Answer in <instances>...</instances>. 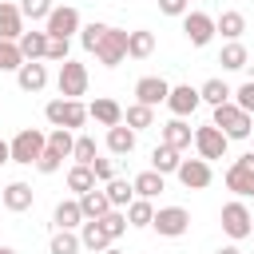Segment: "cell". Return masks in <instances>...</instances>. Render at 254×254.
Masks as SVG:
<instances>
[{"label": "cell", "mask_w": 254, "mask_h": 254, "mask_svg": "<svg viewBox=\"0 0 254 254\" xmlns=\"http://www.w3.org/2000/svg\"><path fill=\"white\" fill-rule=\"evenodd\" d=\"M67 52H71V44H67V40H48V56H44V60H52V64H64V60H71Z\"/></svg>", "instance_id": "obj_44"}, {"label": "cell", "mask_w": 254, "mask_h": 254, "mask_svg": "<svg viewBox=\"0 0 254 254\" xmlns=\"http://www.w3.org/2000/svg\"><path fill=\"white\" fill-rule=\"evenodd\" d=\"M32 202H36V194H32V187H28L24 179H16V183H8V187L0 190V206H4V210H12V214L32 210Z\"/></svg>", "instance_id": "obj_15"}, {"label": "cell", "mask_w": 254, "mask_h": 254, "mask_svg": "<svg viewBox=\"0 0 254 254\" xmlns=\"http://www.w3.org/2000/svg\"><path fill=\"white\" fill-rule=\"evenodd\" d=\"M167 95H171V83H167L163 75H143V79H135V103L159 107V103H167Z\"/></svg>", "instance_id": "obj_12"}, {"label": "cell", "mask_w": 254, "mask_h": 254, "mask_svg": "<svg viewBox=\"0 0 254 254\" xmlns=\"http://www.w3.org/2000/svg\"><path fill=\"white\" fill-rule=\"evenodd\" d=\"M87 119H95V123H103V127H119V123H123V107H119L111 95H99V99L87 107Z\"/></svg>", "instance_id": "obj_18"}, {"label": "cell", "mask_w": 254, "mask_h": 254, "mask_svg": "<svg viewBox=\"0 0 254 254\" xmlns=\"http://www.w3.org/2000/svg\"><path fill=\"white\" fill-rule=\"evenodd\" d=\"M214 254H242V250H238V242H226V246H218Z\"/></svg>", "instance_id": "obj_47"}, {"label": "cell", "mask_w": 254, "mask_h": 254, "mask_svg": "<svg viewBox=\"0 0 254 254\" xmlns=\"http://www.w3.org/2000/svg\"><path fill=\"white\" fill-rule=\"evenodd\" d=\"M234 103H238L246 115H254V79H246V83L234 91Z\"/></svg>", "instance_id": "obj_43"}, {"label": "cell", "mask_w": 254, "mask_h": 254, "mask_svg": "<svg viewBox=\"0 0 254 254\" xmlns=\"http://www.w3.org/2000/svg\"><path fill=\"white\" fill-rule=\"evenodd\" d=\"M71 159H75L79 167H91V163H95V139H91V135H75Z\"/></svg>", "instance_id": "obj_37"}, {"label": "cell", "mask_w": 254, "mask_h": 254, "mask_svg": "<svg viewBox=\"0 0 254 254\" xmlns=\"http://www.w3.org/2000/svg\"><path fill=\"white\" fill-rule=\"evenodd\" d=\"M60 167H64V159H60L56 151H48V147H44V155L36 159V171H40V175H56Z\"/></svg>", "instance_id": "obj_42"}, {"label": "cell", "mask_w": 254, "mask_h": 254, "mask_svg": "<svg viewBox=\"0 0 254 254\" xmlns=\"http://www.w3.org/2000/svg\"><path fill=\"white\" fill-rule=\"evenodd\" d=\"M246 60H250V52H246L238 40H230V44L218 52V64H222V71H242V67H246Z\"/></svg>", "instance_id": "obj_30"}, {"label": "cell", "mask_w": 254, "mask_h": 254, "mask_svg": "<svg viewBox=\"0 0 254 254\" xmlns=\"http://www.w3.org/2000/svg\"><path fill=\"white\" fill-rule=\"evenodd\" d=\"M151 230H155L159 238H183V234L190 230V214H187L183 206H159L155 218H151Z\"/></svg>", "instance_id": "obj_7"}, {"label": "cell", "mask_w": 254, "mask_h": 254, "mask_svg": "<svg viewBox=\"0 0 254 254\" xmlns=\"http://www.w3.org/2000/svg\"><path fill=\"white\" fill-rule=\"evenodd\" d=\"M103 194H107L111 210H127L131 198H135V187H131L127 179H111V183H103Z\"/></svg>", "instance_id": "obj_26"}, {"label": "cell", "mask_w": 254, "mask_h": 254, "mask_svg": "<svg viewBox=\"0 0 254 254\" xmlns=\"http://www.w3.org/2000/svg\"><path fill=\"white\" fill-rule=\"evenodd\" d=\"M44 147H48V135L36 131V127H24V131H16V139L8 143V155H12V163H20V167H36V159L44 155Z\"/></svg>", "instance_id": "obj_3"}, {"label": "cell", "mask_w": 254, "mask_h": 254, "mask_svg": "<svg viewBox=\"0 0 254 254\" xmlns=\"http://www.w3.org/2000/svg\"><path fill=\"white\" fill-rule=\"evenodd\" d=\"M83 246H79V234L75 230H56L52 234V242H48V254H79Z\"/></svg>", "instance_id": "obj_34"}, {"label": "cell", "mask_w": 254, "mask_h": 254, "mask_svg": "<svg viewBox=\"0 0 254 254\" xmlns=\"http://www.w3.org/2000/svg\"><path fill=\"white\" fill-rule=\"evenodd\" d=\"M103 254H123V250H119V246H107V250H103Z\"/></svg>", "instance_id": "obj_49"}, {"label": "cell", "mask_w": 254, "mask_h": 254, "mask_svg": "<svg viewBox=\"0 0 254 254\" xmlns=\"http://www.w3.org/2000/svg\"><path fill=\"white\" fill-rule=\"evenodd\" d=\"M123 123L139 135V131H147V127H155V107H143V103H131L127 111H123Z\"/></svg>", "instance_id": "obj_32"}, {"label": "cell", "mask_w": 254, "mask_h": 254, "mask_svg": "<svg viewBox=\"0 0 254 254\" xmlns=\"http://www.w3.org/2000/svg\"><path fill=\"white\" fill-rule=\"evenodd\" d=\"M79 210H83V218H103L111 210V202H107V194L99 187H91L87 194H79Z\"/></svg>", "instance_id": "obj_29"}, {"label": "cell", "mask_w": 254, "mask_h": 254, "mask_svg": "<svg viewBox=\"0 0 254 254\" xmlns=\"http://www.w3.org/2000/svg\"><path fill=\"white\" fill-rule=\"evenodd\" d=\"M20 36H24V16H20V8L8 4V0H0V40L16 44Z\"/></svg>", "instance_id": "obj_21"}, {"label": "cell", "mask_w": 254, "mask_h": 254, "mask_svg": "<svg viewBox=\"0 0 254 254\" xmlns=\"http://www.w3.org/2000/svg\"><path fill=\"white\" fill-rule=\"evenodd\" d=\"M91 187H95V175H91V167H79V163H75V167L67 171V190H75V198H79V194H87Z\"/></svg>", "instance_id": "obj_36"}, {"label": "cell", "mask_w": 254, "mask_h": 254, "mask_svg": "<svg viewBox=\"0 0 254 254\" xmlns=\"http://www.w3.org/2000/svg\"><path fill=\"white\" fill-rule=\"evenodd\" d=\"M210 123H214L226 139H250V131H254V115H246L234 99H230V103H218Z\"/></svg>", "instance_id": "obj_1"}, {"label": "cell", "mask_w": 254, "mask_h": 254, "mask_svg": "<svg viewBox=\"0 0 254 254\" xmlns=\"http://www.w3.org/2000/svg\"><path fill=\"white\" fill-rule=\"evenodd\" d=\"M79 246L91 250V254H103V250L115 246V242L107 238V230L99 226V218H83V226H79Z\"/></svg>", "instance_id": "obj_17"}, {"label": "cell", "mask_w": 254, "mask_h": 254, "mask_svg": "<svg viewBox=\"0 0 254 254\" xmlns=\"http://www.w3.org/2000/svg\"><path fill=\"white\" fill-rule=\"evenodd\" d=\"M226 190H234L238 198H254V151L238 155L226 167Z\"/></svg>", "instance_id": "obj_6"}, {"label": "cell", "mask_w": 254, "mask_h": 254, "mask_svg": "<svg viewBox=\"0 0 254 254\" xmlns=\"http://www.w3.org/2000/svg\"><path fill=\"white\" fill-rule=\"evenodd\" d=\"M123 214H127V226H151L155 202H151V198H131V206H127Z\"/></svg>", "instance_id": "obj_33"}, {"label": "cell", "mask_w": 254, "mask_h": 254, "mask_svg": "<svg viewBox=\"0 0 254 254\" xmlns=\"http://www.w3.org/2000/svg\"><path fill=\"white\" fill-rule=\"evenodd\" d=\"M218 222H222V234H226L230 242H242V238H250V226H254V214H250V206H246L242 198H230V202L222 206V214H218Z\"/></svg>", "instance_id": "obj_4"}, {"label": "cell", "mask_w": 254, "mask_h": 254, "mask_svg": "<svg viewBox=\"0 0 254 254\" xmlns=\"http://www.w3.org/2000/svg\"><path fill=\"white\" fill-rule=\"evenodd\" d=\"M52 222H56V230H75V226H83L79 198H60L56 210H52Z\"/></svg>", "instance_id": "obj_20"}, {"label": "cell", "mask_w": 254, "mask_h": 254, "mask_svg": "<svg viewBox=\"0 0 254 254\" xmlns=\"http://www.w3.org/2000/svg\"><path fill=\"white\" fill-rule=\"evenodd\" d=\"M183 36H187L190 48H206V44L214 40V16H206V12H187V16H183Z\"/></svg>", "instance_id": "obj_11"}, {"label": "cell", "mask_w": 254, "mask_h": 254, "mask_svg": "<svg viewBox=\"0 0 254 254\" xmlns=\"http://www.w3.org/2000/svg\"><path fill=\"white\" fill-rule=\"evenodd\" d=\"M99 226H103V230H107V238L115 242V238H123V234H127V214H123V210H107V214L99 218Z\"/></svg>", "instance_id": "obj_38"}, {"label": "cell", "mask_w": 254, "mask_h": 254, "mask_svg": "<svg viewBox=\"0 0 254 254\" xmlns=\"http://www.w3.org/2000/svg\"><path fill=\"white\" fill-rule=\"evenodd\" d=\"M91 175H95V183H111V179H115V163L95 155V163H91Z\"/></svg>", "instance_id": "obj_45"}, {"label": "cell", "mask_w": 254, "mask_h": 254, "mask_svg": "<svg viewBox=\"0 0 254 254\" xmlns=\"http://www.w3.org/2000/svg\"><path fill=\"white\" fill-rule=\"evenodd\" d=\"M71 147H75V135L64 131V127H52L48 131V151H56L60 159H71Z\"/></svg>", "instance_id": "obj_35"}, {"label": "cell", "mask_w": 254, "mask_h": 254, "mask_svg": "<svg viewBox=\"0 0 254 254\" xmlns=\"http://www.w3.org/2000/svg\"><path fill=\"white\" fill-rule=\"evenodd\" d=\"M56 87H60L64 99L87 95V67H83L79 60H64V64H60V75H56Z\"/></svg>", "instance_id": "obj_9"}, {"label": "cell", "mask_w": 254, "mask_h": 254, "mask_svg": "<svg viewBox=\"0 0 254 254\" xmlns=\"http://www.w3.org/2000/svg\"><path fill=\"white\" fill-rule=\"evenodd\" d=\"M91 56H95L103 67H119V64L127 60V32L107 24V32H103V40H99V48H95Z\"/></svg>", "instance_id": "obj_8"}, {"label": "cell", "mask_w": 254, "mask_h": 254, "mask_svg": "<svg viewBox=\"0 0 254 254\" xmlns=\"http://www.w3.org/2000/svg\"><path fill=\"white\" fill-rule=\"evenodd\" d=\"M16 83H20V91H28V95L44 91V87H48V67H44V60H24L20 71H16Z\"/></svg>", "instance_id": "obj_16"}, {"label": "cell", "mask_w": 254, "mask_h": 254, "mask_svg": "<svg viewBox=\"0 0 254 254\" xmlns=\"http://www.w3.org/2000/svg\"><path fill=\"white\" fill-rule=\"evenodd\" d=\"M20 64H24L20 48L8 44V40H0V71H20Z\"/></svg>", "instance_id": "obj_41"}, {"label": "cell", "mask_w": 254, "mask_h": 254, "mask_svg": "<svg viewBox=\"0 0 254 254\" xmlns=\"http://www.w3.org/2000/svg\"><path fill=\"white\" fill-rule=\"evenodd\" d=\"M198 87H190V83H175L171 87V95H167V107H171V115L175 119H187V115H194L198 111Z\"/></svg>", "instance_id": "obj_14"}, {"label": "cell", "mask_w": 254, "mask_h": 254, "mask_svg": "<svg viewBox=\"0 0 254 254\" xmlns=\"http://www.w3.org/2000/svg\"><path fill=\"white\" fill-rule=\"evenodd\" d=\"M4 163H12V155H8V143L0 139V167H4Z\"/></svg>", "instance_id": "obj_48"}, {"label": "cell", "mask_w": 254, "mask_h": 254, "mask_svg": "<svg viewBox=\"0 0 254 254\" xmlns=\"http://www.w3.org/2000/svg\"><path fill=\"white\" fill-rule=\"evenodd\" d=\"M103 32H107V24H99V20L83 24V28H79V44H83V52H95L99 40H103Z\"/></svg>", "instance_id": "obj_40"}, {"label": "cell", "mask_w": 254, "mask_h": 254, "mask_svg": "<svg viewBox=\"0 0 254 254\" xmlns=\"http://www.w3.org/2000/svg\"><path fill=\"white\" fill-rule=\"evenodd\" d=\"M190 139H194V131H190V123L187 119H171V123H163V147H171V151H187L190 147Z\"/></svg>", "instance_id": "obj_19"}, {"label": "cell", "mask_w": 254, "mask_h": 254, "mask_svg": "<svg viewBox=\"0 0 254 254\" xmlns=\"http://www.w3.org/2000/svg\"><path fill=\"white\" fill-rule=\"evenodd\" d=\"M0 254H16V250H12V246H0Z\"/></svg>", "instance_id": "obj_50"}, {"label": "cell", "mask_w": 254, "mask_h": 254, "mask_svg": "<svg viewBox=\"0 0 254 254\" xmlns=\"http://www.w3.org/2000/svg\"><path fill=\"white\" fill-rule=\"evenodd\" d=\"M175 175H179V183H183L187 190H202V187H210V179H214V171H210L206 159H183Z\"/></svg>", "instance_id": "obj_13"}, {"label": "cell", "mask_w": 254, "mask_h": 254, "mask_svg": "<svg viewBox=\"0 0 254 254\" xmlns=\"http://www.w3.org/2000/svg\"><path fill=\"white\" fill-rule=\"evenodd\" d=\"M44 119L52 123V127H64V131H79L83 123H87V107L79 103V99H48V107H44Z\"/></svg>", "instance_id": "obj_2"}, {"label": "cell", "mask_w": 254, "mask_h": 254, "mask_svg": "<svg viewBox=\"0 0 254 254\" xmlns=\"http://www.w3.org/2000/svg\"><path fill=\"white\" fill-rule=\"evenodd\" d=\"M16 8H20V16H24V20H32V24H36V20H48V12H52L56 4H52V0H20Z\"/></svg>", "instance_id": "obj_39"}, {"label": "cell", "mask_w": 254, "mask_h": 254, "mask_svg": "<svg viewBox=\"0 0 254 254\" xmlns=\"http://www.w3.org/2000/svg\"><path fill=\"white\" fill-rule=\"evenodd\" d=\"M79 28H83V20H79V8H71V4H56L44 20V32L52 40H71Z\"/></svg>", "instance_id": "obj_5"}, {"label": "cell", "mask_w": 254, "mask_h": 254, "mask_svg": "<svg viewBox=\"0 0 254 254\" xmlns=\"http://www.w3.org/2000/svg\"><path fill=\"white\" fill-rule=\"evenodd\" d=\"M163 16H187V0H159Z\"/></svg>", "instance_id": "obj_46"}, {"label": "cell", "mask_w": 254, "mask_h": 254, "mask_svg": "<svg viewBox=\"0 0 254 254\" xmlns=\"http://www.w3.org/2000/svg\"><path fill=\"white\" fill-rule=\"evenodd\" d=\"M131 187H135V198H159V194L167 190V179H163L159 171H139V175L131 179Z\"/></svg>", "instance_id": "obj_23"}, {"label": "cell", "mask_w": 254, "mask_h": 254, "mask_svg": "<svg viewBox=\"0 0 254 254\" xmlns=\"http://www.w3.org/2000/svg\"><path fill=\"white\" fill-rule=\"evenodd\" d=\"M214 32H222V40L230 44V40H238V36L246 32V16L234 12V8H226L222 16H214Z\"/></svg>", "instance_id": "obj_25"}, {"label": "cell", "mask_w": 254, "mask_h": 254, "mask_svg": "<svg viewBox=\"0 0 254 254\" xmlns=\"http://www.w3.org/2000/svg\"><path fill=\"white\" fill-rule=\"evenodd\" d=\"M250 234H254V226H250Z\"/></svg>", "instance_id": "obj_51"}, {"label": "cell", "mask_w": 254, "mask_h": 254, "mask_svg": "<svg viewBox=\"0 0 254 254\" xmlns=\"http://www.w3.org/2000/svg\"><path fill=\"white\" fill-rule=\"evenodd\" d=\"M135 143H139V135H135L127 123L107 127V151H111V155H131V151H135Z\"/></svg>", "instance_id": "obj_24"}, {"label": "cell", "mask_w": 254, "mask_h": 254, "mask_svg": "<svg viewBox=\"0 0 254 254\" xmlns=\"http://www.w3.org/2000/svg\"><path fill=\"white\" fill-rule=\"evenodd\" d=\"M194 151H198V159H226V147H230V139L214 127V123H202V127H194Z\"/></svg>", "instance_id": "obj_10"}, {"label": "cell", "mask_w": 254, "mask_h": 254, "mask_svg": "<svg viewBox=\"0 0 254 254\" xmlns=\"http://www.w3.org/2000/svg\"><path fill=\"white\" fill-rule=\"evenodd\" d=\"M179 163H183V155H179V151H171V147H163V143L151 151V171H159L163 179H167V175H175V171H179Z\"/></svg>", "instance_id": "obj_28"}, {"label": "cell", "mask_w": 254, "mask_h": 254, "mask_svg": "<svg viewBox=\"0 0 254 254\" xmlns=\"http://www.w3.org/2000/svg\"><path fill=\"white\" fill-rule=\"evenodd\" d=\"M198 99H202V103H210V107H218V103H230V99H234V91L214 75V79H206V83L198 87Z\"/></svg>", "instance_id": "obj_31"}, {"label": "cell", "mask_w": 254, "mask_h": 254, "mask_svg": "<svg viewBox=\"0 0 254 254\" xmlns=\"http://www.w3.org/2000/svg\"><path fill=\"white\" fill-rule=\"evenodd\" d=\"M48 40H52V36H48L44 28H32V32H24V36L16 40V48H20L24 60H44V56H48Z\"/></svg>", "instance_id": "obj_22"}, {"label": "cell", "mask_w": 254, "mask_h": 254, "mask_svg": "<svg viewBox=\"0 0 254 254\" xmlns=\"http://www.w3.org/2000/svg\"><path fill=\"white\" fill-rule=\"evenodd\" d=\"M151 52H155V32H147V28L127 32V56L131 60H147Z\"/></svg>", "instance_id": "obj_27"}]
</instances>
